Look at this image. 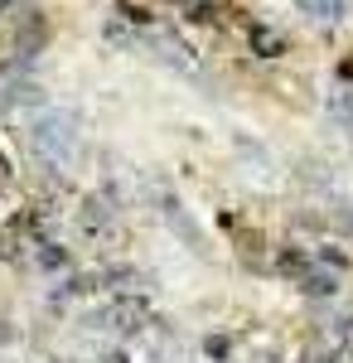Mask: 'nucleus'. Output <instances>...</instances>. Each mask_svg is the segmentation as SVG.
Listing matches in <instances>:
<instances>
[{
	"instance_id": "1",
	"label": "nucleus",
	"mask_w": 353,
	"mask_h": 363,
	"mask_svg": "<svg viewBox=\"0 0 353 363\" xmlns=\"http://www.w3.org/2000/svg\"><path fill=\"white\" fill-rule=\"evenodd\" d=\"M242 49L257 63H281V58L291 54V39L271 25V20H247L242 25Z\"/></svg>"
},
{
	"instance_id": "2",
	"label": "nucleus",
	"mask_w": 353,
	"mask_h": 363,
	"mask_svg": "<svg viewBox=\"0 0 353 363\" xmlns=\"http://www.w3.org/2000/svg\"><path fill=\"white\" fill-rule=\"evenodd\" d=\"M310 257H315V267H325V272H334V277H353V247L339 242V238L310 242Z\"/></svg>"
},
{
	"instance_id": "3",
	"label": "nucleus",
	"mask_w": 353,
	"mask_h": 363,
	"mask_svg": "<svg viewBox=\"0 0 353 363\" xmlns=\"http://www.w3.org/2000/svg\"><path fill=\"white\" fill-rule=\"evenodd\" d=\"M296 291L300 296H315V301H339V296H344V277H334L325 267H310V272L296 281Z\"/></svg>"
},
{
	"instance_id": "4",
	"label": "nucleus",
	"mask_w": 353,
	"mask_h": 363,
	"mask_svg": "<svg viewBox=\"0 0 353 363\" xmlns=\"http://www.w3.org/2000/svg\"><path fill=\"white\" fill-rule=\"evenodd\" d=\"M29 262L39 267V272H73V252L54 242V238H39V242H29Z\"/></svg>"
},
{
	"instance_id": "5",
	"label": "nucleus",
	"mask_w": 353,
	"mask_h": 363,
	"mask_svg": "<svg viewBox=\"0 0 353 363\" xmlns=\"http://www.w3.org/2000/svg\"><path fill=\"white\" fill-rule=\"evenodd\" d=\"M111 15H116L126 29H150L160 10H155V5H145V0H116V5H111Z\"/></svg>"
},
{
	"instance_id": "6",
	"label": "nucleus",
	"mask_w": 353,
	"mask_h": 363,
	"mask_svg": "<svg viewBox=\"0 0 353 363\" xmlns=\"http://www.w3.org/2000/svg\"><path fill=\"white\" fill-rule=\"evenodd\" d=\"M300 10H310L315 20H349V0H300Z\"/></svg>"
},
{
	"instance_id": "7",
	"label": "nucleus",
	"mask_w": 353,
	"mask_h": 363,
	"mask_svg": "<svg viewBox=\"0 0 353 363\" xmlns=\"http://www.w3.org/2000/svg\"><path fill=\"white\" fill-rule=\"evenodd\" d=\"M203 354H208L213 363H223L228 354H232V339H228V335H208V339H203Z\"/></svg>"
},
{
	"instance_id": "8",
	"label": "nucleus",
	"mask_w": 353,
	"mask_h": 363,
	"mask_svg": "<svg viewBox=\"0 0 353 363\" xmlns=\"http://www.w3.org/2000/svg\"><path fill=\"white\" fill-rule=\"evenodd\" d=\"M160 5H169V10H189L194 0H160Z\"/></svg>"
}]
</instances>
